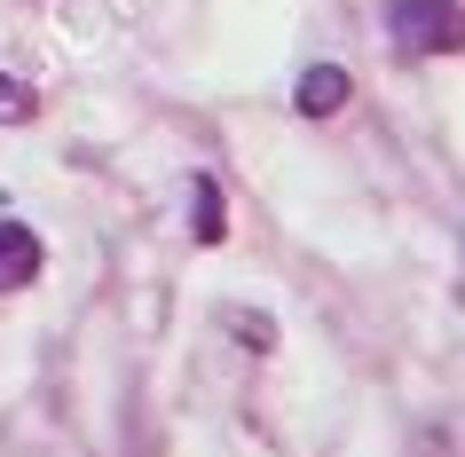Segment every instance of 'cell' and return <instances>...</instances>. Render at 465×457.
<instances>
[{"mask_svg": "<svg viewBox=\"0 0 465 457\" xmlns=\"http://www.w3.org/2000/svg\"><path fill=\"white\" fill-rule=\"evenodd\" d=\"M190 229H197V244H221V229H229V205H221L213 174H197V190H190Z\"/></svg>", "mask_w": 465, "mask_h": 457, "instance_id": "cell-4", "label": "cell"}, {"mask_svg": "<svg viewBox=\"0 0 465 457\" xmlns=\"http://www.w3.org/2000/svg\"><path fill=\"white\" fill-rule=\"evenodd\" d=\"M0 119H8V126L32 119V87H25V79H8V72H0Z\"/></svg>", "mask_w": 465, "mask_h": 457, "instance_id": "cell-5", "label": "cell"}, {"mask_svg": "<svg viewBox=\"0 0 465 457\" xmlns=\"http://www.w3.org/2000/svg\"><path fill=\"white\" fill-rule=\"evenodd\" d=\"M40 276V237L25 221H0V292H25Z\"/></svg>", "mask_w": 465, "mask_h": 457, "instance_id": "cell-3", "label": "cell"}, {"mask_svg": "<svg viewBox=\"0 0 465 457\" xmlns=\"http://www.w3.org/2000/svg\"><path fill=\"white\" fill-rule=\"evenodd\" d=\"M387 40L402 55H458L465 48V0H387Z\"/></svg>", "mask_w": 465, "mask_h": 457, "instance_id": "cell-1", "label": "cell"}, {"mask_svg": "<svg viewBox=\"0 0 465 457\" xmlns=\"http://www.w3.org/2000/svg\"><path fill=\"white\" fill-rule=\"evenodd\" d=\"M347 95H355V79H347L340 64H308V72H300V87H292L300 119H331V111H347Z\"/></svg>", "mask_w": 465, "mask_h": 457, "instance_id": "cell-2", "label": "cell"}]
</instances>
